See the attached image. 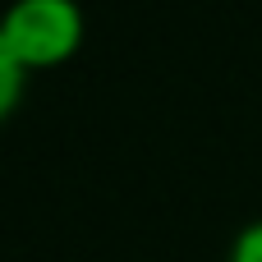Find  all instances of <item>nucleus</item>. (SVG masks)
I'll use <instances>...</instances> for the list:
<instances>
[{"label":"nucleus","mask_w":262,"mask_h":262,"mask_svg":"<svg viewBox=\"0 0 262 262\" xmlns=\"http://www.w3.org/2000/svg\"><path fill=\"white\" fill-rule=\"evenodd\" d=\"M0 28L28 74L74 60L88 37V18L78 0H9L0 14Z\"/></svg>","instance_id":"1"},{"label":"nucleus","mask_w":262,"mask_h":262,"mask_svg":"<svg viewBox=\"0 0 262 262\" xmlns=\"http://www.w3.org/2000/svg\"><path fill=\"white\" fill-rule=\"evenodd\" d=\"M23 88H28V69L18 64V55L9 51L5 41V28H0V124L14 115V106L23 101Z\"/></svg>","instance_id":"2"},{"label":"nucleus","mask_w":262,"mask_h":262,"mask_svg":"<svg viewBox=\"0 0 262 262\" xmlns=\"http://www.w3.org/2000/svg\"><path fill=\"white\" fill-rule=\"evenodd\" d=\"M230 262H262V216H258V221H249V226L235 235Z\"/></svg>","instance_id":"3"}]
</instances>
